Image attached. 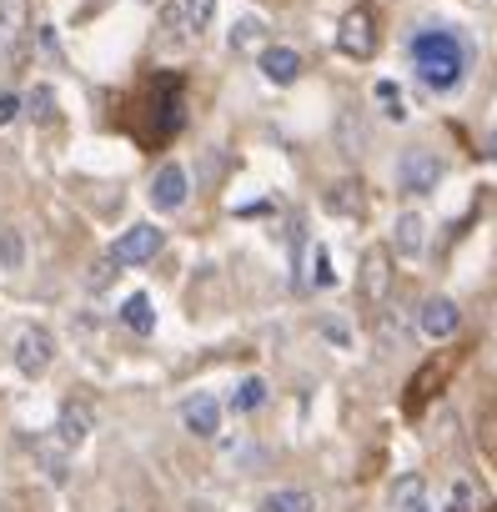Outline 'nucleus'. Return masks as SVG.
Listing matches in <instances>:
<instances>
[{
    "label": "nucleus",
    "mask_w": 497,
    "mask_h": 512,
    "mask_svg": "<svg viewBox=\"0 0 497 512\" xmlns=\"http://www.w3.org/2000/svg\"><path fill=\"white\" fill-rule=\"evenodd\" d=\"M412 61L432 91H457L462 86V46L447 31H417L412 36Z\"/></svg>",
    "instance_id": "f257e3e1"
},
{
    "label": "nucleus",
    "mask_w": 497,
    "mask_h": 512,
    "mask_svg": "<svg viewBox=\"0 0 497 512\" xmlns=\"http://www.w3.org/2000/svg\"><path fill=\"white\" fill-rule=\"evenodd\" d=\"M146 111L156 116V126H151V141L146 146H166L176 131H181V76H156L151 86H146Z\"/></svg>",
    "instance_id": "f03ea898"
},
{
    "label": "nucleus",
    "mask_w": 497,
    "mask_h": 512,
    "mask_svg": "<svg viewBox=\"0 0 497 512\" xmlns=\"http://www.w3.org/2000/svg\"><path fill=\"white\" fill-rule=\"evenodd\" d=\"M11 357H16V372L21 377H46L51 372V362H56V342H51V332L46 327H16V337H11Z\"/></svg>",
    "instance_id": "7ed1b4c3"
},
{
    "label": "nucleus",
    "mask_w": 497,
    "mask_h": 512,
    "mask_svg": "<svg viewBox=\"0 0 497 512\" xmlns=\"http://www.w3.org/2000/svg\"><path fill=\"white\" fill-rule=\"evenodd\" d=\"M337 51L352 56V61H372L377 56V16L367 6H352L337 21Z\"/></svg>",
    "instance_id": "20e7f679"
},
{
    "label": "nucleus",
    "mask_w": 497,
    "mask_h": 512,
    "mask_svg": "<svg viewBox=\"0 0 497 512\" xmlns=\"http://www.w3.org/2000/svg\"><path fill=\"white\" fill-rule=\"evenodd\" d=\"M437 181H442V161H437V151H427V146L402 151V161H397V191H407V196H432Z\"/></svg>",
    "instance_id": "39448f33"
},
{
    "label": "nucleus",
    "mask_w": 497,
    "mask_h": 512,
    "mask_svg": "<svg viewBox=\"0 0 497 512\" xmlns=\"http://www.w3.org/2000/svg\"><path fill=\"white\" fill-rule=\"evenodd\" d=\"M161 246H166V231L151 226V221H136L131 231H121V241L111 246V256H116V267H146V262H156V256H161Z\"/></svg>",
    "instance_id": "423d86ee"
},
{
    "label": "nucleus",
    "mask_w": 497,
    "mask_h": 512,
    "mask_svg": "<svg viewBox=\"0 0 497 512\" xmlns=\"http://www.w3.org/2000/svg\"><path fill=\"white\" fill-rule=\"evenodd\" d=\"M186 196H191L186 166H181V161H161L156 176H151V206H156V211H181Z\"/></svg>",
    "instance_id": "0eeeda50"
},
{
    "label": "nucleus",
    "mask_w": 497,
    "mask_h": 512,
    "mask_svg": "<svg viewBox=\"0 0 497 512\" xmlns=\"http://www.w3.org/2000/svg\"><path fill=\"white\" fill-rule=\"evenodd\" d=\"M26 26H31V0H0V71L16 61Z\"/></svg>",
    "instance_id": "6e6552de"
},
{
    "label": "nucleus",
    "mask_w": 497,
    "mask_h": 512,
    "mask_svg": "<svg viewBox=\"0 0 497 512\" xmlns=\"http://www.w3.org/2000/svg\"><path fill=\"white\" fill-rule=\"evenodd\" d=\"M457 327H462L457 302H447V297H427V302L417 307V332H422L427 342H447V337H457Z\"/></svg>",
    "instance_id": "1a4fd4ad"
},
{
    "label": "nucleus",
    "mask_w": 497,
    "mask_h": 512,
    "mask_svg": "<svg viewBox=\"0 0 497 512\" xmlns=\"http://www.w3.org/2000/svg\"><path fill=\"white\" fill-rule=\"evenodd\" d=\"M447 377H452V357L442 352V357H432V362H427V367L407 382V412H422V407H427V402L447 387Z\"/></svg>",
    "instance_id": "9d476101"
},
{
    "label": "nucleus",
    "mask_w": 497,
    "mask_h": 512,
    "mask_svg": "<svg viewBox=\"0 0 497 512\" xmlns=\"http://www.w3.org/2000/svg\"><path fill=\"white\" fill-rule=\"evenodd\" d=\"M181 422H186V432L191 437H216L221 432V402L211 397V392H191L186 402H181Z\"/></svg>",
    "instance_id": "9b49d317"
},
{
    "label": "nucleus",
    "mask_w": 497,
    "mask_h": 512,
    "mask_svg": "<svg viewBox=\"0 0 497 512\" xmlns=\"http://www.w3.org/2000/svg\"><path fill=\"white\" fill-rule=\"evenodd\" d=\"M427 251V221L417 211H402L392 221V256H402V262H417V256Z\"/></svg>",
    "instance_id": "f8f14e48"
},
{
    "label": "nucleus",
    "mask_w": 497,
    "mask_h": 512,
    "mask_svg": "<svg viewBox=\"0 0 497 512\" xmlns=\"http://www.w3.org/2000/svg\"><path fill=\"white\" fill-rule=\"evenodd\" d=\"M387 292H392V251H367L362 256V297L367 302H387Z\"/></svg>",
    "instance_id": "ddd939ff"
},
{
    "label": "nucleus",
    "mask_w": 497,
    "mask_h": 512,
    "mask_svg": "<svg viewBox=\"0 0 497 512\" xmlns=\"http://www.w3.org/2000/svg\"><path fill=\"white\" fill-rule=\"evenodd\" d=\"M91 427H96V417H91V407L86 402H61V417H56V437H61V447H81L86 437H91Z\"/></svg>",
    "instance_id": "4468645a"
},
{
    "label": "nucleus",
    "mask_w": 497,
    "mask_h": 512,
    "mask_svg": "<svg viewBox=\"0 0 497 512\" xmlns=\"http://www.w3.org/2000/svg\"><path fill=\"white\" fill-rule=\"evenodd\" d=\"M226 41H231L236 56H252V51H267V46H272V26H267L262 16H241Z\"/></svg>",
    "instance_id": "2eb2a0df"
},
{
    "label": "nucleus",
    "mask_w": 497,
    "mask_h": 512,
    "mask_svg": "<svg viewBox=\"0 0 497 512\" xmlns=\"http://www.w3.org/2000/svg\"><path fill=\"white\" fill-rule=\"evenodd\" d=\"M262 71H267L272 86H292V81L302 76V56H297L292 46H267V51H262Z\"/></svg>",
    "instance_id": "dca6fc26"
},
{
    "label": "nucleus",
    "mask_w": 497,
    "mask_h": 512,
    "mask_svg": "<svg viewBox=\"0 0 497 512\" xmlns=\"http://www.w3.org/2000/svg\"><path fill=\"white\" fill-rule=\"evenodd\" d=\"M327 211H332V216H352V221H357V216L367 211V191H362V181H352V176H347V181H337V186L327 191Z\"/></svg>",
    "instance_id": "f3484780"
},
{
    "label": "nucleus",
    "mask_w": 497,
    "mask_h": 512,
    "mask_svg": "<svg viewBox=\"0 0 497 512\" xmlns=\"http://www.w3.org/2000/svg\"><path fill=\"white\" fill-rule=\"evenodd\" d=\"M262 512H317V497L307 487H272L262 497Z\"/></svg>",
    "instance_id": "a211bd4d"
},
{
    "label": "nucleus",
    "mask_w": 497,
    "mask_h": 512,
    "mask_svg": "<svg viewBox=\"0 0 497 512\" xmlns=\"http://www.w3.org/2000/svg\"><path fill=\"white\" fill-rule=\"evenodd\" d=\"M121 322H126V332H136V337H151V332H156V312H151V297H146V292L126 297V302H121Z\"/></svg>",
    "instance_id": "6ab92c4d"
},
{
    "label": "nucleus",
    "mask_w": 497,
    "mask_h": 512,
    "mask_svg": "<svg viewBox=\"0 0 497 512\" xmlns=\"http://www.w3.org/2000/svg\"><path fill=\"white\" fill-rule=\"evenodd\" d=\"M392 502H397V512H427V482H422V472L397 477L392 482Z\"/></svg>",
    "instance_id": "aec40b11"
},
{
    "label": "nucleus",
    "mask_w": 497,
    "mask_h": 512,
    "mask_svg": "<svg viewBox=\"0 0 497 512\" xmlns=\"http://www.w3.org/2000/svg\"><path fill=\"white\" fill-rule=\"evenodd\" d=\"M267 397H272V387H267L262 377H241V382H236V397H231V412L252 417V412L267 407Z\"/></svg>",
    "instance_id": "412c9836"
},
{
    "label": "nucleus",
    "mask_w": 497,
    "mask_h": 512,
    "mask_svg": "<svg viewBox=\"0 0 497 512\" xmlns=\"http://www.w3.org/2000/svg\"><path fill=\"white\" fill-rule=\"evenodd\" d=\"M181 21L191 26V36H206L216 26V0H181Z\"/></svg>",
    "instance_id": "4be33fe9"
},
{
    "label": "nucleus",
    "mask_w": 497,
    "mask_h": 512,
    "mask_svg": "<svg viewBox=\"0 0 497 512\" xmlns=\"http://www.w3.org/2000/svg\"><path fill=\"white\" fill-rule=\"evenodd\" d=\"M21 262H26V236L21 231H0V267L6 272H21Z\"/></svg>",
    "instance_id": "5701e85b"
},
{
    "label": "nucleus",
    "mask_w": 497,
    "mask_h": 512,
    "mask_svg": "<svg viewBox=\"0 0 497 512\" xmlns=\"http://www.w3.org/2000/svg\"><path fill=\"white\" fill-rule=\"evenodd\" d=\"M26 111H31V121L51 126V121H56V91H51V86H36V91L26 96Z\"/></svg>",
    "instance_id": "b1692460"
},
{
    "label": "nucleus",
    "mask_w": 497,
    "mask_h": 512,
    "mask_svg": "<svg viewBox=\"0 0 497 512\" xmlns=\"http://www.w3.org/2000/svg\"><path fill=\"white\" fill-rule=\"evenodd\" d=\"M442 512H477V487L467 482V477H457L452 487H447V507Z\"/></svg>",
    "instance_id": "393cba45"
},
{
    "label": "nucleus",
    "mask_w": 497,
    "mask_h": 512,
    "mask_svg": "<svg viewBox=\"0 0 497 512\" xmlns=\"http://www.w3.org/2000/svg\"><path fill=\"white\" fill-rule=\"evenodd\" d=\"M377 101H382V116H387V121H402V116H407L402 101H397V86H392V81H377Z\"/></svg>",
    "instance_id": "a878e982"
},
{
    "label": "nucleus",
    "mask_w": 497,
    "mask_h": 512,
    "mask_svg": "<svg viewBox=\"0 0 497 512\" xmlns=\"http://www.w3.org/2000/svg\"><path fill=\"white\" fill-rule=\"evenodd\" d=\"M312 287H332V256L322 246L312 251Z\"/></svg>",
    "instance_id": "bb28decb"
},
{
    "label": "nucleus",
    "mask_w": 497,
    "mask_h": 512,
    "mask_svg": "<svg viewBox=\"0 0 497 512\" xmlns=\"http://www.w3.org/2000/svg\"><path fill=\"white\" fill-rule=\"evenodd\" d=\"M21 111H26V101H21L16 91H0V126H11Z\"/></svg>",
    "instance_id": "cd10ccee"
},
{
    "label": "nucleus",
    "mask_w": 497,
    "mask_h": 512,
    "mask_svg": "<svg viewBox=\"0 0 497 512\" xmlns=\"http://www.w3.org/2000/svg\"><path fill=\"white\" fill-rule=\"evenodd\" d=\"M111 277H116V256H111V251H106V256H101V262H96V267H91V287H96V292H101V287H106V282H111Z\"/></svg>",
    "instance_id": "c85d7f7f"
},
{
    "label": "nucleus",
    "mask_w": 497,
    "mask_h": 512,
    "mask_svg": "<svg viewBox=\"0 0 497 512\" xmlns=\"http://www.w3.org/2000/svg\"><path fill=\"white\" fill-rule=\"evenodd\" d=\"M482 452L497 457V412H482Z\"/></svg>",
    "instance_id": "c756f323"
},
{
    "label": "nucleus",
    "mask_w": 497,
    "mask_h": 512,
    "mask_svg": "<svg viewBox=\"0 0 497 512\" xmlns=\"http://www.w3.org/2000/svg\"><path fill=\"white\" fill-rule=\"evenodd\" d=\"M322 337H327V342H337V347H352V327H347V322H327V327H322Z\"/></svg>",
    "instance_id": "7c9ffc66"
},
{
    "label": "nucleus",
    "mask_w": 497,
    "mask_h": 512,
    "mask_svg": "<svg viewBox=\"0 0 497 512\" xmlns=\"http://www.w3.org/2000/svg\"><path fill=\"white\" fill-rule=\"evenodd\" d=\"M487 156H497V131H492V141H487Z\"/></svg>",
    "instance_id": "2f4dec72"
},
{
    "label": "nucleus",
    "mask_w": 497,
    "mask_h": 512,
    "mask_svg": "<svg viewBox=\"0 0 497 512\" xmlns=\"http://www.w3.org/2000/svg\"><path fill=\"white\" fill-rule=\"evenodd\" d=\"M146 6H151V0H146Z\"/></svg>",
    "instance_id": "473e14b6"
},
{
    "label": "nucleus",
    "mask_w": 497,
    "mask_h": 512,
    "mask_svg": "<svg viewBox=\"0 0 497 512\" xmlns=\"http://www.w3.org/2000/svg\"><path fill=\"white\" fill-rule=\"evenodd\" d=\"M492 512H497V507H492Z\"/></svg>",
    "instance_id": "72a5a7b5"
}]
</instances>
